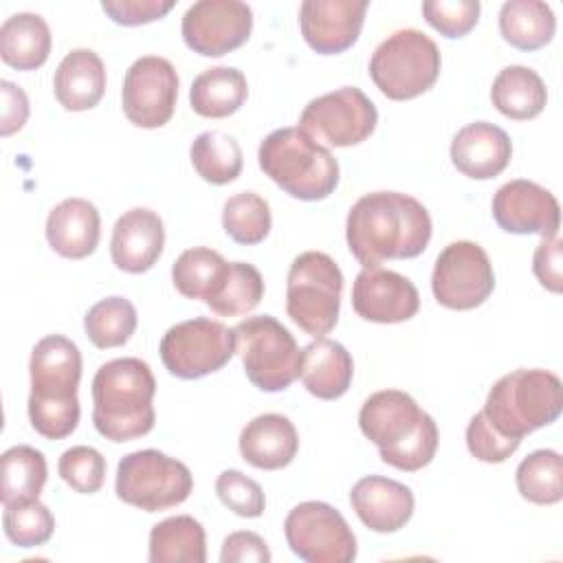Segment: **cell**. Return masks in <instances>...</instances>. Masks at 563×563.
<instances>
[{
    "mask_svg": "<svg viewBox=\"0 0 563 563\" xmlns=\"http://www.w3.org/2000/svg\"><path fill=\"white\" fill-rule=\"evenodd\" d=\"M350 253L365 266L420 255L431 240V216L422 202L400 191L361 196L345 220Z\"/></svg>",
    "mask_w": 563,
    "mask_h": 563,
    "instance_id": "6da1fadb",
    "label": "cell"
},
{
    "mask_svg": "<svg viewBox=\"0 0 563 563\" xmlns=\"http://www.w3.org/2000/svg\"><path fill=\"white\" fill-rule=\"evenodd\" d=\"M29 372V420L33 429L48 440L70 435L79 422V347L62 334H48L35 343Z\"/></svg>",
    "mask_w": 563,
    "mask_h": 563,
    "instance_id": "7a4b0ae2",
    "label": "cell"
},
{
    "mask_svg": "<svg viewBox=\"0 0 563 563\" xmlns=\"http://www.w3.org/2000/svg\"><path fill=\"white\" fill-rule=\"evenodd\" d=\"M156 378L141 358L103 363L92 378V424L110 442H128L154 429Z\"/></svg>",
    "mask_w": 563,
    "mask_h": 563,
    "instance_id": "3957f363",
    "label": "cell"
},
{
    "mask_svg": "<svg viewBox=\"0 0 563 563\" xmlns=\"http://www.w3.org/2000/svg\"><path fill=\"white\" fill-rule=\"evenodd\" d=\"M257 163L277 187L299 200H323L339 185L336 158L299 128L271 132L260 143Z\"/></svg>",
    "mask_w": 563,
    "mask_h": 563,
    "instance_id": "277c9868",
    "label": "cell"
},
{
    "mask_svg": "<svg viewBox=\"0 0 563 563\" xmlns=\"http://www.w3.org/2000/svg\"><path fill=\"white\" fill-rule=\"evenodd\" d=\"M561 409L563 385L556 374L515 369L490 387L482 411L499 433L521 440L534 429L552 424Z\"/></svg>",
    "mask_w": 563,
    "mask_h": 563,
    "instance_id": "5b68a950",
    "label": "cell"
},
{
    "mask_svg": "<svg viewBox=\"0 0 563 563\" xmlns=\"http://www.w3.org/2000/svg\"><path fill=\"white\" fill-rule=\"evenodd\" d=\"M343 273L336 262L321 251L297 255L286 277V312L306 334L319 339L339 319Z\"/></svg>",
    "mask_w": 563,
    "mask_h": 563,
    "instance_id": "8992f818",
    "label": "cell"
},
{
    "mask_svg": "<svg viewBox=\"0 0 563 563\" xmlns=\"http://www.w3.org/2000/svg\"><path fill=\"white\" fill-rule=\"evenodd\" d=\"M440 66V51L429 35L416 29H400L372 53L369 77L387 99L407 101L435 84Z\"/></svg>",
    "mask_w": 563,
    "mask_h": 563,
    "instance_id": "52a82bcc",
    "label": "cell"
},
{
    "mask_svg": "<svg viewBox=\"0 0 563 563\" xmlns=\"http://www.w3.org/2000/svg\"><path fill=\"white\" fill-rule=\"evenodd\" d=\"M235 352L246 378L262 391H284L299 378L301 352L295 336L271 314L246 317L235 328Z\"/></svg>",
    "mask_w": 563,
    "mask_h": 563,
    "instance_id": "ba28073f",
    "label": "cell"
},
{
    "mask_svg": "<svg viewBox=\"0 0 563 563\" xmlns=\"http://www.w3.org/2000/svg\"><path fill=\"white\" fill-rule=\"evenodd\" d=\"M114 490L121 501L145 512H158L183 504L194 490V477L180 460L156 449H143L121 457Z\"/></svg>",
    "mask_w": 563,
    "mask_h": 563,
    "instance_id": "9c48e42d",
    "label": "cell"
},
{
    "mask_svg": "<svg viewBox=\"0 0 563 563\" xmlns=\"http://www.w3.org/2000/svg\"><path fill=\"white\" fill-rule=\"evenodd\" d=\"M165 369L183 380H196L222 369L235 354V332L220 321L196 317L172 325L161 339Z\"/></svg>",
    "mask_w": 563,
    "mask_h": 563,
    "instance_id": "30bf717a",
    "label": "cell"
},
{
    "mask_svg": "<svg viewBox=\"0 0 563 563\" xmlns=\"http://www.w3.org/2000/svg\"><path fill=\"white\" fill-rule=\"evenodd\" d=\"M376 123L372 99L356 86H343L308 101L297 128L323 147H350L369 139Z\"/></svg>",
    "mask_w": 563,
    "mask_h": 563,
    "instance_id": "8fae6325",
    "label": "cell"
},
{
    "mask_svg": "<svg viewBox=\"0 0 563 563\" xmlns=\"http://www.w3.org/2000/svg\"><path fill=\"white\" fill-rule=\"evenodd\" d=\"M284 534L292 554L306 563H350L356 559L352 528L325 501L297 504L286 515Z\"/></svg>",
    "mask_w": 563,
    "mask_h": 563,
    "instance_id": "7c38bea8",
    "label": "cell"
},
{
    "mask_svg": "<svg viewBox=\"0 0 563 563\" xmlns=\"http://www.w3.org/2000/svg\"><path fill=\"white\" fill-rule=\"evenodd\" d=\"M493 288V264L479 244L457 240L438 255L431 273V290L440 306L473 310L490 297Z\"/></svg>",
    "mask_w": 563,
    "mask_h": 563,
    "instance_id": "4fadbf2b",
    "label": "cell"
},
{
    "mask_svg": "<svg viewBox=\"0 0 563 563\" xmlns=\"http://www.w3.org/2000/svg\"><path fill=\"white\" fill-rule=\"evenodd\" d=\"M178 75L169 59L158 55L139 57L123 77L121 106L130 123L139 128L165 125L176 108Z\"/></svg>",
    "mask_w": 563,
    "mask_h": 563,
    "instance_id": "5bb4252c",
    "label": "cell"
},
{
    "mask_svg": "<svg viewBox=\"0 0 563 563\" xmlns=\"http://www.w3.org/2000/svg\"><path fill=\"white\" fill-rule=\"evenodd\" d=\"M253 31V11L240 0H198L180 22L185 44L205 57H220L240 48Z\"/></svg>",
    "mask_w": 563,
    "mask_h": 563,
    "instance_id": "9a60e30c",
    "label": "cell"
},
{
    "mask_svg": "<svg viewBox=\"0 0 563 563\" xmlns=\"http://www.w3.org/2000/svg\"><path fill=\"white\" fill-rule=\"evenodd\" d=\"M493 218L499 229L517 235L539 233L541 238L559 233L561 209L545 187L517 178L501 185L493 196Z\"/></svg>",
    "mask_w": 563,
    "mask_h": 563,
    "instance_id": "2e32d148",
    "label": "cell"
},
{
    "mask_svg": "<svg viewBox=\"0 0 563 563\" xmlns=\"http://www.w3.org/2000/svg\"><path fill=\"white\" fill-rule=\"evenodd\" d=\"M354 312L374 323H400L420 308V295L413 282L396 271L365 266L352 286Z\"/></svg>",
    "mask_w": 563,
    "mask_h": 563,
    "instance_id": "e0dca14e",
    "label": "cell"
},
{
    "mask_svg": "<svg viewBox=\"0 0 563 563\" xmlns=\"http://www.w3.org/2000/svg\"><path fill=\"white\" fill-rule=\"evenodd\" d=\"M367 0H303L299 26L306 44L319 55L347 51L361 35Z\"/></svg>",
    "mask_w": 563,
    "mask_h": 563,
    "instance_id": "ac0fdd59",
    "label": "cell"
},
{
    "mask_svg": "<svg viewBox=\"0 0 563 563\" xmlns=\"http://www.w3.org/2000/svg\"><path fill=\"white\" fill-rule=\"evenodd\" d=\"M427 411L400 389H383L372 394L361 411L358 427L363 435L378 446V453H387L402 444L427 420Z\"/></svg>",
    "mask_w": 563,
    "mask_h": 563,
    "instance_id": "d6986e66",
    "label": "cell"
},
{
    "mask_svg": "<svg viewBox=\"0 0 563 563\" xmlns=\"http://www.w3.org/2000/svg\"><path fill=\"white\" fill-rule=\"evenodd\" d=\"M165 246L163 220L156 211L134 207L125 211L112 229L110 255L117 268L139 275L150 271Z\"/></svg>",
    "mask_w": 563,
    "mask_h": 563,
    "instance_id": "ffe728a7",
    "label": "cell"
},
{
    "mask_svg": "<svg viewBox=\"0 0 563 563\" xmlns=\"http://www.w3.org/2000/svg\"><path fill=\"white\" fill-rule=\"evenodd\" d=\"M350 504L358 519L374 532H396L413 515V493L409 486L380 477H361L350 490Z\"/></svg>",
    "mask_w": 563,
    "mask_h": 563,
    "instance_id": "44dd1931",
    "label": "cell"
},
{
    "mask_svg": "<svg viewBox=\"0 0 563 563\" xmlns=\"http://www.w3.org/2000/svg\"><path fill=\"white\" fill-rule=\"evenodd\" d=\"M510 156V136L488 121L464 125L451 141V163L457 172L475 180H488L501 174L508 167Z\"/></svg>",
    "mask_w": 563,
    "mask_h": 563,
    "instance_id": "7402d4cb",
    "label": "cell"
},
{
    "mask_svg": "<svg viewBox=\"0 0 563 563\" xmlns=\"http://www.w3.org/2000/svg\"><path fill=\"white\" fill-rule=\"evenodd\" d=\"M101 235V218L92 202L66 198L46 218V242L68 260H84L95 253Z\"/></svg>",
    "mask_w": 563,
    "mask_h": 563,
    "instance_id": "603a6c76",
    "label": "cell"
},
{
    "mask_svg": "<svg viewBox=\"0 0 563 563\" xmlns=\"http://www.w3.org/2000/svg\"><path fill=\"white\" fill-rule=\"evenodd\" d=\"M299 449V435L290 418L282 413H262L240 433L242 460L262 471L288 466Z\"/></svg>",
    "mask_w": 563,
    "mask_h": 563,
    "instance_id": "cb8c5ba5",
    "label": "cell"
},
{
    "mask_svg": "<svg viewBox=\"0 0 563 563\" xmlns=\"http://www.w3.org/2000/svg\"><path fill=\"white\" fill-rule=\"evenodd\" d=\"M352 376V356L339 341L319 336L301 350L299 378L312 396L321 400H336L347 391Z\"/></svg>",
    "mask_w": 563,
    "mask_h": 563,
    "instance_id": "d4e9b609",
    "label": "cell"
},
{
    "mask_svg": "<svg viewBox=\"0 0 563 563\" xmlns=\"http://www.w3.org/2000/svg\"><path fill=\"white\" fill-rule=\"evenodd\" d=\"M55 99L70 112L95 108L106 92V66L90 48L70 51L53 77Z\"/></svg>",
    "mask_w": 563,
    "mask_h": 563,
    "instance_id": "484cf974",
    "label": "cell"
},
{
    "mask_svg": "<svg viewBox=\"0 0 563 563\" xmlns=\"http://www.w3.org/2000/svg\"><path fill=\"white\" fill-rule=\"evenodd\" d=\"M51 29L37 13H13L0 26V57L15 70L40 68L51 53Z\"/></svg>",
    "mask_w": 563,
    "mask_h": 563,
    "instance_id": "4316f807",
    "label": "cell"
},
{
    "mask_svg": "<svg viewBox=\"0 0 563 563\" xmlns=\"http://www.w3.org/2000/svg\"><path fill=\"white\" fill-rule=\"evenodd\" d=\"M249 84L242 70L231 66H213L202 70L189 90V103L196 114L207 119H224L242 108Z\"/></svg>",
    "mask_w": 563,
    "mask_h": 563,
    "instance_id": "83f0119b",
    "label": "cell"
},
{
    "mask_svg": "<svg viewBox=\"0 0 563 563\" xmlns=\"http://www.w3.org/2000/svg\"><path fill=\"white\" fill-rule=\"evenodd\" d=\"M490 101L504 117L528 121L545 108L548 90L532 68L512 64L497 73L490 88Z\"/></svg>",
    "mask_w": 563,
    "mask_h": 563,
    "instance_id": "f1b7e54d",
    "label": "cell"
},
{
    "mask_svg": "<svg viewBox=\"0 0 563 563\" xmlns=\"http://www.w3.org/2000/svg\"><path fill=\"white\" fill-rule=\"evenodd\" d=\"M556 31V18L548 2L508 0L499 9V33L519 51H537L550 44Z\"/></svg>",
    "mask_w": 563,
    "mask_h": 563,
    "instance_id": "f546056e",
    "label": "cell"
},
{
    "mask_svg": "<svg viewBox=\"0 0 563 563\" xmlns=\"http://www.w3.org/2000/svg\"><path fill=\"white\" fill-rule=\"evenodd\" d=\"M229 264L231 262H227L218 251L194 246L176 257L172 266V282L183 297L207 303L222 290Z\"/></svg>",
    "mask_w": 563,
    "mask_h": 563,
    "instance_id": "4dcf8cb0",
    "label": "cell"
},
{
    "mask_svg": "<svg viewBox=\"0 0 563 563\" xmlns=\"http://www.w3.org/2000/svg\"><path fill=\"white\" fill-rule=\"evenodd\" d=\"M152 563H205L207 539L205 528L191 515L167 517L150 532Z\"/></svg>",
    "mask_w": 563,
    "mask_h": 563,
    "instance_id": "1f68e13d",
    "label": "cell"
},
{
    "mask_svg": "<svg viewBox=\"0 0 563 563\" xmlns=\"http://www.w3.org/2000/svg\"><path fill=\"white\" fill-rule=\"evenodd\" d=\"M46 457L42 451L18 444L0 457V501L2 506L15 501L37 499L46 484Z\"/></svg>",
    "mask_w": 563,
    "mask_h": 563,
    "instance_id": "d6a6232c",
    "label": "cell"
},
{
    "mask_svg": "<svg viewBox=\"0 0 563 563\" xmlns=\"http://www.w3.org/2000/svg\"><path fill=\"white\" fill-rule=\"evenodd\" d=\"M191 165L198 176L211 185L233 183L242 172V150L238 141L224 132H200L189 147Z\"/></svg>",
    "mask_w": 563,
    "mask_h": 563,
    "instance_id": "836d02e7",
    "label": "cell"
},
{
    "mask_svg": "<svg viewBox=\"0 0 563 563\" xmlns=\"http://www.w3.org/2000/svg\"><path fill=\"white\" fill-rule=\"evenodd\" d=\"M517 490L537 506L559 504L563 497V457L552 449L532 451L515 473Z\"/></svg>",
    "mask_w": 563,
    "mask_h": 563,
    "instance_id": "e575fe53",
    "label": "cell"
},
{
    "mask_svg": "<svg viewBox=\"0 0 563 563\" xmlns=\"http://www.w3.org/2000/svg\"><path fill=\"white\" fill-rule=\"evenodd\" d=\"M136 308L125 297H106L97 301L84 317V328L88 339L106 350L119 347L130 341L136 330Z\"/></svg>",
    "mask_w": 563,
    "mask_h": 563,
    "instance_id": "d590c367",
    "label": "cell"
},
{
    "mask_svg": "<svg viewBox=\"0 0 563 563\" xmlns=\"http://www.w3.org/2000/svg\"><path fill=\"white\" fill-rule=\"evenodd\" d=\"M271 222L268 202L253 191H240L222 207V227L238 244H260L271 233Z\"/></svg>",
    "mask_w": 563,
    "mask_h": 563,
    "instance_id": "8d00e7d4",
    "label": "cell"
},
{
    "mask_svg": "<svg viewBox=\"0 0 563 563\" xmlns=\"http://www.w3.org/2000/svg\"><path fill=\"white\" fill-rule=\"evenodd\" d=\"M262 297L264 279L260 271L246 262H231L222 290L207 306L220 317H240L257 308Z\"/></svg>",
    "mask_w": 563,
    "mask_h": 563,
    "instance_id": "74e56055",
    "label": "cell"
},
{
    "mask_svg": "<svg viewBox=\"0 0 563 563\" xmlns=\"http://www.w3.org/2000/svg\"><path fill=\"white\" fill-rule=\"evenodd\" d=\"M2 528L13 545L37 548L53 537L55 519L53 512L40 499H29L4 506Z\"/></svg>",
    "mask_w": 563,
    "mask_h": 563,
    "instance_id": "f35d334b",
    "label": "cell"
},
{
    "mask_svg": "<svg viewBox=\"0 0 563 563\" xmlns=\"http://www.w3.org/2000/svg\"><path fill=\"white\" fill-rule=\"evenodd\" d=\"M57 471L66 486L81 495H92L103 486L106 457L92 446L77 444L62 453Z\"/></svg>",
    "mask_w": 563,
    "mask_h": 563,
    "instance_id": "ab89813d",
    "label": "cell"
},
{
    "mask_svg": "<svg viewBox=\"0 0 563 563\" xmlns=\"http://www.w3.org/2000/svg\"><path fill=\"white\" fill-rule=\"evenodd\" d=\"M216 493L220 501L229 510H233L238 517L255 519L264 512L266 499H264L262 486L255 479L246 477L242 471H235V468L222 471L216 479Z\"/></svg>",
    "mask_w": 563,
    "mask_h": 563,
    "instance_id": "60d3db41",
    "label": "cell"
},
{
    "mask_svg": "<svg viewBox=\"0 0 563 563\" xmlns=\"http://www.w3.org/2000/svg\"><path fill=\"white\" fill-rule=\"evenodd\" d=\"M477 0H429L422 2L424 20L444 37H464L479 20Z\"/></svg>",
    "mask_w": 563,
    "mask_h": 563,
    "instance_id": "b9f144b4",
    "label": "cell"
},
{
    "mask_svg": "<svg viewBox=\"0 0 563 563\" xmlns=\"http://www.w3.org/2000/svg\"><path fill=\"white\" fill-rule=\"evenodd\" d=\"M435 451H438V427H435V420L427 416V420L420 424L416 433H411L396 449L380 453V460L398 471L413 473L427 466L433 460Z\"/></svg>",
    "mask_w": 563,
    "mask_h": 563,
    "instance_id": "7bdbcfd3",
    "label": "cell"
},
{
    "mask_svg": "<svg viewBox=\"0 0 563 563\" xmlns=\"http://www.w3.org/2000/svg\"><path fill=\"white\" fill-rule=\"evenodd\" d=\"M519 444L521 440L499 433L488 422L484 411L475 413L466 427V446L471 455L477 457L479 462H488V464L506 462L519 449Z\"/></svg>",
    "mask_w": 563,
    "mask_h": 563,
    "instance_id": "ee69618b",
    "label": "cell"
},
{
    "mask_svg": "<svg viewBox=\"0 0 563 563\" xmlns=\"http://www.w3.org/2000/svg\"><path fill=\"white\" fill-rule=\"evenodd\" d=\"M101 9L117 24L139 26L161 20L174 9V0H103Z\"/></svg>",
    "mask_w": 563,
    "mask_h": 563,
    "instance_id": "f6af8a7d",
    "label": "cell"
},
{
    "mask_svg": "<svg viewBox=\"0 0 563 563\" xmlns=\"http://www.w3.org/2000/svg\"><path fill=\"white\" fill-rule=\"evenodd\" d=\"M532 271L543 288L550 292L563 290V271H561V238L559 233L548 235L534 251Z\"/></svg>",
    "mask_w": 563,
    "mask_h": 563,
    "instance_id": "bcb514c9",
    "label": "cell"
},
{
    "mask_svg": "<svg viewBox=\"0 0 563 563\" xmlns=\"http://www.w3.org/2000/svg\"><path fill=\"white\" fill-rule=\"evenodd\" d=\"M220 561L222 563H244V561L268 563L271 550L260 534L251 530H238L224 539L220 550Z\"/></svg>",
    "mask_w": 563,
    "mask_h": 563,
    "instance_id": "7dc6e473",
    "label": "cell"
},
{
    "mask_svg": "<svg viewBox=\"0 0 563 563\" xmlns=\"http://www.w3.org/2000/svg\"><path fill=\"white\" fill-rule=\"evenodd\" d=\"M2 90V119H0V134L11 136L13 132L22 130L29 119V99L24 90L7 79L0 81Z\"/></svg>",
    "mask_w": 563,
    "mask_h": 563,
    "instance_id": "c3c4849f",
    "label": "cell"
}]
</instances>
